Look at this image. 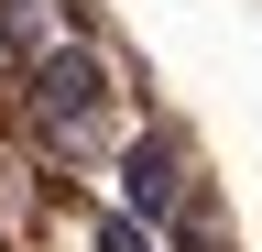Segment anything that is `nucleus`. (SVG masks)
I'll list each match as a JSON object with an SVG mask.
<instances>
[{"label":"nucleus","instance_id":"nucleus-1","mask_svg":"<svg viewBox=\"0 0 262 252\" xmlns=\"http://www.w3.org/2000/svg\"><path fill=\"white\" fill-rule=\"evenodd\" d=\"M110 99H120V88H110V55H98L88 33H66V44H44L22 66V110H33V132H44L66 165H88V153L110 143Z\"/></svg>","mask_w":262,"mask_h":252},{"label":"nucleus","instance_id":"nucleus-2","mask_svg":"<svg viewBox=\"0 0 262 252\" xmlns=\"http://www.w3.org/2000/svg\"><path fill=\"white\" fill-rule=\"evenodd\" d=\"M120 208L142 219V230H186V219H208V198H196V153H186L175 132L120 143Z\"/></svg>","mask_w":262,"mask_h":252},{"label":"nucleus","instance_id":"nucleus-3","mask_svg":"<svg viewBox=\"0 0 262 252\" xmlns=\"http://www.w3.org/2000/svg\"><path fill=\"white\" fill-rule=\"evenodd\" d=\"M98 252H153V230H142L131 208H110V219H98Z\"/></svg>","mask_w":262,"mask_h":252},{"label":"nucleus","instance_id":"nucleus-4","mask_svg":"<svg viewBox=\"0 0 262 252\" xmlns=\"http://www.w3.org/2000/svg\"><path fill=\"white\" fill-rule=\"evenodd\" d=\"M0 66H11V55H0Z\"/></svg>","mask_w":262,"mask_h":252}]
</instances>
